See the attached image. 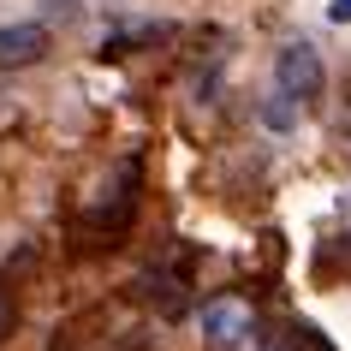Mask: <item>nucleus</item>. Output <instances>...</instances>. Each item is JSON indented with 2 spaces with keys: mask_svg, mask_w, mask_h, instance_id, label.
<instances>
[{
  "mask_svg": "<svg viewBox=\"0 0 351 351\" xmlns=\"http://www.w3.org/2000/svg\"><path fill=\"white\" fill-rule=\"evenodd\" d=\"M328 19H333V24H351V0H333V6H328Z\"/></svg>",
  "mask_w": 351,
  "mask_h": 351,
  "instance_id": "obj_7",
  "label": "nucleus"
},
{
  "mask_svg": "<svg viewBox=\"0 0 351 351\" xmlns=\"http://www.w3.org/2000/svg\"><path fill=\"white\" fill-rule=\"evenodd\" d=\"M274 77H280V95L286 101H315L322 95V54H315L310 42H292L286 54H280V66H274Z\"/></svg>",
  "mask_w": 351,
  "mask_h": 351,
  "instance_id": "obj_1",
  "label": "nucleus"
},
{
  "mask_svg": "<svg viewBox=\"0 0 351 351\" xmlns=\"http://www.w3.org/2000/svg\"><path fill=\"white\" fill-rule=\"evenodd\" d=\"M42 54H48L42 24H0V66H36Z\"/></svg>",
  "mask_w": 351,
  "mask_h": 351,
  "instance_id": "obj_3",
  "label": "nucleus"
},
{
  "mask_svg": "<svg viewBox=\"0 0 351 351\" xmlns=\"http://www.w3.org/2000/svg\"><path fill=\"white\" fill-rule=\"evenodd\" d=\"M12 328H19V286L12 274H0V339H12Z\"/></svg>",
  "mask_w": 351,
  "mask_h": 351,
  "instance_id": "obj_5",
  "label": "nucleus"
},
{
  "mask_svg": "<svg viewBox=\"0 0 351 351\" xmlns=\"http://www.w3.org/2000/svg\"><path fill=\"white\" fill-rule=\"evenodd\" d=\"M346 208H351V197H346Z\"/></svg>",
  "mask_w": 351,
  "mask_h": 351,
  "instance_id": "obj_8",
  "label": "nucleus"
},
{
  "mask_svg": "<svg viewBox=\"0 0 351 351\" xmlns=\"http://www.w3.org/2000/svg\"><path fill=\"white\" fill-rule=\"evenodd\" d=\"M250 328H256V315H250L244 298H215V304H203V333L215 346H239V339H250Z\"/></svg>",
  "mask_w": 351,
  "mask_h": 351,
  "instance_id": "obj_2",
  "label": "nucleus"
},
{
  "mask_svg": "<svg viewBox=\"0 0 351 351\" xmlns=\"http://www.w3.org/2000/svg\"><path fill=\"white\" fill-rule=\"evenodd\" d=\"M268 351H333V346H328V333H322V328H310V322H292L280 339H268Z\"/></svg>",
  "mask_w": 351,
  "mask_h": 351,
  "instance_id": "obj_4",
  "label": "nucleus"
},
{
  "mask_svg": "<svg viewBox=\"0 0 351 351\" xmlns=\"http://www.w3.org/2000/svg\"><path fill=\"white\" fill-rule=\"evenodd\" d=\"M262 119H268L274 131H292V108H286V95H274V101L262 108Z\"/></svg>",
  "mask_w": 351,
  "mask_h": 351,
  "instance_id": "obj_6",
  "label": "nucleus"
}]
</instances>
